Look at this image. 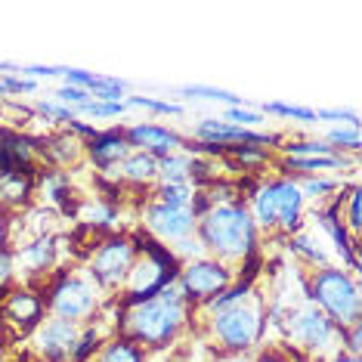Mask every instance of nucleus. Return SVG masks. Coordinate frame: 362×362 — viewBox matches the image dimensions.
Segmentation results:
<instances>
[{"label": "nucleus", "instance_id": "nucleus-1", "mask_svg": "<svg viewBox=\"0 0 362 362\" xmlns=\"http://www.w3.org/2000/svg\"><path fill=\"white\" fill-rule=\"evenodd\" d=\"M180 322H183V291H180V285L168 282L155 298L136 303L124 328L134 344L161 347V344H168L174 337Z\"/></svg>", "mask_w": 362, "mask_h": 362}, {"label": "nucleus", "instance_id": "nucleus-2", "mask_svg": "<svg viewBox=\"0 0 362 362\" xmlns=\"http://www.w3.org/2000/svg\"><path fill=\"white\" fill-rule=\"evenodd\" d=\"M202 242L220 257H245L254 248V220L242 204H217L202 217Z\"/></svg>", "mask_w": 362, "mask_h": 362}, {"label": "nucleus", "instance_id": "nucleus-3", "mask_svg": "<svg viewBox=\"0 0 362 362\" xmlns=\"http://www.w3.org/2000/svg\"><path fill=\"white\" fill-rule=\"evenodd\" d=\"M313 298L332 322L337 325H359V288L344 269H319L313 279Z\"/></svg>", "mask_w": 362, "mask_h": 362}, {"label": "nucleus", "instance_id": "nucleus-4", "mask_svg": "<svg viewBox=\"0 0 362 362\" xmlns=\"http://www.w3.org/2000/svg\"><path fill=\"white\" fill-rule=\"evenodd\" d=\"M300 204L303 195L298 183L291 180H276V183H267L254 195V217L260 226H282V229H294L300 220Z\"/></svg>", "mask_w": 362, "mask_h": 362}, {"label": "nucleus", "instance_id": "nucleus-5", "mask_svg": "<svg viewBox=\"0 0 362 362\" xmlns=\"http://www.w3.org/2000/svg\"><path fill=\"white\" fill-rule=\"evenodd\" d=\"M139 248L149 254V257L139 260L136 267L130 269V276H127L130 279V300L134 303H143V300L155 298V294L170 282V254L155 248L152 242H143Z\"/></svg>", "mask_w": 362, "mask_h": 362}, {"label": "nucleus", "instance_id": "nucleus-6", "mask_svg": "<svg viewBox=\"0 0 362 362\" xmlns=\"http://www.w3.org/2000/svg\"><path fill=\"white\" fill-rule=\"evenodd\" d=\"M180 291L189 300H202V298H214V294H223L229 285V269L217 260H195L183 267L180 273Z\"/></svg>", "mask_w": 362, "mask_h": 362}, {"label": "nucleus", "instance_id": "nucleus-7", "mask_svg": "<svg viewBox=\"0 0 362 362\" xmlns=\"http://www.w3.org/2000/svg\"><path fill=\"white\" fill-rule=\"evenodd\" d=\"M214 334L223 341L229 350H248L260 337V319L248 307H229L214 319Z\"/></svg>", "mask_w": 362, "mask_h": 362}, {"label": "nucleus", "instance_id": "nucleus-8", "mask_svg": "<svg viewBox=\"0 0 362 362\" xmlns=\"http://www.w3.org/2000/svg\"><path fill=\"white\" fill-rule=\"evenodd\" d=\"M93 276L100 279L103 285H118L124 282L134 269V245L127 238H109L93 257Z\"/></svg>", "mask_w": 362, "mask_h": 362}, {"label": "nucleus", "instance_id": "nucleus-9", "mask_svg": "<svg viewBox=\"0 0 362 362\" xmlns=\"http://www.w3.org/2000/svg\"><path fill=\"white\" fill-rule=\"evenodd\" d=\"M50 307L59 319L75 322V319H84V316L93 313L96 294H93V288H90L87 282H81V279H62V282L53 288Z\"/></svg>", "mask_w": 362, "mask_h": 362}, {"label": "nucleus", "instance_id": "nucleus-10", "mask_svg": "<svg viewBox=\"0 0 362 362\" xmlns=\"http://www.w3.org/2000/svg\"><path fill=\"white\" fill-rule=\"evenodd\" d=\"M40 316H44V303L31 291H10V298L0 307V325L13 328V332H19V334L37 328Z\"/></svg>", "mask_w": 362, "mask_h": 362}, {"label": "nucleus", "instance_id": "nucleus-11", "mask_svg": "<svg viewBox=\"0 0 362 362\" xmlns=\"http://www.w3.org/2000/svg\"><path fill=\"white\" fill-rule=\"evenodd\" d=\"M195 208H174V204H152L149 208V229L158 233L161 238H177L186 242L195 229Z\"/></svg>", "mask_w": 362, "mask_h": 362}, {"label": "nucleus", "instance_id": "nucleus-12", "mask_svg": "<svg viewBox=\"0 0 362 362\" xmlns=\"http://www.w3.org/2000/svg\"><path fill=\"white\" fill-rule=\"evenodd\" d=\"M195 136L204 139L202 146H223V143H242V146H267V143H276V136H267V134H254V130H245V127H235V124H226V121H217V118H208L195 127Z\"/></svg>", "mask_w": 362, "mask_h": 362}, {"label": "nucleus", "instance_id": "nucleus-13", "mask_svg": "<svg viewBox=\"0 0 362 362\" xmlns=\"http://www.w3.org/2000/svg\"><path fill=\"white\" fill-rule=\"evenodd\" d=\"M75 344H78V325L69 322V319H50L37 328V347L44 356L50 359H65L75 353Z\"/></svg>", "mask_w": 362, "mask_h": 362}, {"label": "nucleus", "instance_id": "nucleus-14", "mask_svg": "<svg viewBox=\"0 0 362 362\" xmlns=\"http://www.w3.org/2000/svg\"><path fill=\"white\" fill-rule=\"evenodd\" d=\"M124 139L130 146H139V152H149V155H170L177 146H183V136L158 124H136L127 130Z\"/></svg>", "mask_w": 362, "mask_h": 362}, {"label": "nucleus", "instance_id": "nucleus-15", "mask_svg": "<svg viewBox=\"0 0 362 362\" xmlns=\"http://www.w3.org/2000/svg\"><path fill=\"white\" fill-rule=\"evenodd\" d=\"M294 337H298L300 344H307V347L319 350L328 344V337H332V319L325 316L319 307H307L298 313V319H294Z\"/></svg>", "mask_w": 362, "mask_h": 362}, {"label": "nucleus", "instance_id": "nucleus-16", "mask_svg": "<svg viewBox=\"0 0 362 362\" xmlns=\"http://www.w3.org/2000/svg\"><path fill=\"white\" fill-rule=\"evenodd\" d=\"M130 155V143L124 134H96V139L90 143V158L100 168H112V164L124 161Z\"/></svg>", "mask_w": 362, "mask_h": 362}, {"label": "nucleus", "instance_id": "nucleus-17", "mask_svg": "<svg viewBox=\"0 0 362 362\" xmlns=\"http://www.w3.org/2000/svg\"><path fill=\"white\" fill-rule=\"evenodd\" d=\"M65 78L75 81V84L81 90H93L96 100L100 103H118L121 90H124L127 84L124 81H115V78H100V75H90V71H81V69H65Z\"/></svg>", "mask_w": 362, "mask_h": 362}, {"label": "nucleus", "instance_id": "nucleus-18", "mask_svg": "<svg viewBox=\"0 0 362 362\" xmlns=\"http://www.w3.org/2000/svg\"><path fill=\"white\" fill-rule=\"evenodd\" d=\"M319 223H322V226L328 229V233H332L334 245H337V251H341V254H344V260H347L350 267L356 269L359 263H356V254H353V242L347 238V229L341 226V220H337V208H332V211H322V214H319Z\"/></svg>", "mask_w": 362, "mask_h": 362}, {"label": "nucleus", "instance_id": "nucleus-19", "mask_svg": "<svg viewBox=\"0 0 362 362\" xmlns=\"http://www.w3.org/2000/svg\"><path fill=\"white\" fill-rule=\"evenodd\" d=\"M158 174V158L149 152H134L124 158V177L134 180V183H149V180Z\"/></svg>", "mask_w": 362, "mask_h": 362}, {"label": "nucleus", "instance_id": "nucleus-20", "mask_svg": "<svg viewBox=\"0 0 362 362\" xmlns=\"http://www.w3.org/2000/svg\"><path fill=\"white\" fill-rule=\"evenodd\" d=\"M31 192V180L19 170L13 174H0V202L4 204H22Z\"/></svg>", "mask_w": 362, "mask_h": 362}, {"label": "nucleus", "instance_id": "nucleus-21", "mask_svg": "<svg viewBox=\"0 0 362 362\" xmlns=\"http://www.w3.org/2000/svg\"><path fill=\"white\" fill-rule=\"evenodd\" d=\"M53 254H56L53 238H37L35 245H28V248L19 254V257H22V263H25L31 273H40V269H47L53 263Z\"/></svg>", "mask_w": 362, "mask_h": 362}, {"label": "nucleus", "instance_id": "nucleus-22", "mask_svg": "<svg viewBox=\"0 0 362 362\" xmlns=\"http://www.w3.org/2000/svg\"><path fill=\"white\" fill-rule=\"evenodd\" d=\"M158 174L164 177V183H186V177L192 174V158L189 155H164L158 161Z\"/></svg>", "mask_w": 362, "mask_h": 362}, {"label": "nucleus", "instance_id": "nucleus-23", "mask_svg": "<svg viewBox=\"0 0 362 362\" xmlns=\"http://www.w3.org/2000/svg\"><path fill=\"white\" fill-rule=\"evenodd\" d=\"M347 164L341 155H313V158H298V155H288V168L291 170H332Z\"/></svg>", "mask_w": 362, "mask_h": 362}, {"label": "nucleus", "instance_id": "nucleus-24", "mask_svg": "<svg viewBox=\"0 0 362 362\" xmlns=\"http://www.w3.org/2000/svg\"><path fill=\"white\" fill-rule=\"evenodd\" d=\"M100 362H143V353H139L134 341H115L103 350Z\"/></svg>", "mask_w": 362, "mask_h": 362}, {"label": "nucleus", "instance_id": "nucleus-25", "mask_svg": "<svg viewBox=\"0 0 362 362\" xmlns=\"http://www.w3.org/2000/svg\"><path fill=\"white\" fill-rule=\"evenodd\" d=\"M180 93L202 96V100H220V103H229V109H238V105L245 103L242 96H235V93H226V90H217V87H202V84H195V87H180Z\"/></svg>", "mask_w": 362, "mask_h": 362}, {"label": "nucleus", "instance_id": "nucleus-26", "mask_svg": "<svg viewBox=\"0 0 362 362\" xmlns=\"http://www.w3.org/2000/svg\"><path fill=\"white\" fill-rule=\"evenodd\" d=\"M161 204H174V208H192V192L186 183H164L161 186Z\"/></svg>", "mask_w": 362, "mask_h": 362}, {"label": "nucleus", "instance_id": "nucleus-27", "mask_svg": "<svg viewBox=\"0 0 362 362\" xmlns=\"http://www.w3.org/2000/svg\"><path fill=\"white\" fill-rule=\"evenodd\" d=\"M127 105H143V109H152V112H161V115H183V105L152 100V96H130Z\"/></svg>", "mask_w": 362, "mask_h": 362}, {"label": "nucleus", "instance_id": "nucleus-28", "mask_svg": "<svg viewBox=\"0 0 362 362\" xmlns=\"http://www.w3.org/2000/svg\"><path fill=\"white\" fill-rule=\"evenodd\" d=\"M288 155L313 158V155H341V152H334V146L328 143H288Z\"/></svg>", "mask_w": 362, "mask_h": 362}, {"label": "nucleus", "instance_id": "nucleus-29", "mask_svg": "<svg viewBox=\"0 0 362 362\" xmlns=\"http://www.w3.org/2000/svg\"><path fill=\"white\" fill-rule=\"evenodd\" d=\"M269 115H282V118H298V121H316L313 109H298V105H282V103H267L263 105Z\"/></svg>", "mask_w": 362, "mask_h": 362}, {"label": "nucleus", "instance_id": "nucleus-30", "mask_svg": "<svg viewBox=\"0 0 362 362\" xmlns=\"http://www.w3.org/2000/svg\"><path fill=\"white\" fill-rule=\"evenodd\" d=\"M328 143H337L344 146V149H359V127H334L332 134H328Z\"/></svg>", "mask_w": 362, "mask_h": 362}, {"label": "nucleus", "instance_id": "nucleus-31", "mask_svg": "<svg viewBox=\"0 0 362 362\" xmlns=\"http://www.w3.org/2000/svg\"><path fill=\"white\" fill-rule=\"evenodd\" d=\"M13 251H6V248H0V298H4L6 291H10V285H13V279H16V269H13Z\"/></svg>", "mask_w": 362, "mask_h": 362}, {"label": "nucleus", "instance_id": "nucleus-32", "mask_svg": "<svg viewBox=\"0 0 362 362\" xmlns=\"http://www.w3.org/2000/svg\"><path fill=\"white\" fill-rule=\"evenodd\" d=\"M229 121H235V127L248 130L251 124H260L263 115L260 112H248V109H242V105H238V109H226V124H229Z\"/></svg>", "mask_w": 362, "mask_h": 362}, {"label": "nucleus", "instance_id": "nucleus-33", "mask_svg": "<svg viewBox=\"0 0 362 362\" xmlns=\"http://www.w3.org/2000/svg\"><path fill=\"white\" fill-rule=\"evenodd\" d=\"M337 183L334 180H307V183L303 186H298L300 189V195H313V199H322L325 192H332Z\"/></svg>", "mask_w": 362, "mask_h": 362}, {"label": "nucleus", "instance_id": "nucleus-34", "mask_svg": "<svg viewBox=\"0 0 362 362\" xmlns=\"http://www.w3.org/2000/svg\"><path fill=\"white\" fill-rule=\"evenodd\" d=\"M127 105L124 103H87L81 105V112H90V115H121Z\"/></svg>", "mask_w": 362, "mask_h": 362}, {"label": "nucleus", "instance_id": "nucleus-35", "mask_svg": "<svg viewBox=\"0 0 362 362\" xmlns=\"http://www.w3.org/2000/svg\"><path fill=\"white\" fill-rule=\"evenodd\" d=\"M245 291H248V288H245V285H238L235 291H226L223 298H214V300H211V310H220V313L229 310L235 300H242V298H245Z\"/></svg>", "mask_w": 362, "mask_h": 362}, {"label": "nucleus", "instance_id": "nucleus-36", "mask_svg": "<svg viewBox=\"0 0 362 362\" xmlns=\"http://www.w3.org/2000/svg\"><path fill=\"white\" fill-rule=\"evenodd\" d=\"M316 118H334V121H347L350 127H359V115H356V112H341V109H322V112H316Z\"/></svg>", "mask_w": 362, "mask_h": 362}, {"label": "nucleus", "instance_id": "nucleus-37", "mask_svg": "<svg viewBox=\"0 0 362 362\" xmlns=\"http://www.w3.org/2000/svg\"><path fill=\"white\" fill-rule=\"evenodd\" d=\"M87 96H90V93H87V90H81V87H62V90H59V100H62V103H75L78 109L90 103Z\"/></svg>", "mask_w": 362, "mask_h": 362}, {"label": "nucleus", "instance_id": "nucleus-38", "mask_svg": "<svg viewBox=\"0 0 362 362\" xmlns=\"http://www.w3.org/2000/svg\"><path fill=\"white\" fill-rule=\"evenodd\" d=\"M0 87H4V93H31V90H35V81L6 78V81H0Z\"/></svg>", "mask_w": 362, "mask_h": 362}, {"label": "nucleus", "instance_id": "nucleus-39", "mask_svg": "<svg viewBox=\"0 0 362 362\" xmlns=\"http://www.w3.org/2000/svg\"><path fill=\"white\" fill-rule=\"evenodd\" d=\"M294 251H300L303 257L313 260V263H325V254L319 251V248H313V245L307 242V238H298V242H294Z\"/></svg>", "mask_w": 362, "mask_h": 362}, {"label": "nucleus", "instance_id": "nucleus-40", "mask_svg": "<svg viewBox=\"0 0 362 362\" xmlns=\"http://www.w3.org/2000/svg\"><path fill=\"white\" fill-rule=\"evenodd\" d=\"M96 341H100V337H96V332H87V334L78 341L81 347H75V353H71V356H75L78 362H81V359H87V353H90V350H96Z\"/></svg>", "mask_w": 362, "mask_h": 362}, {"label": "nucleus", "instance_id": "nucleus-41", "mask_svg": "<svg viewBox=\"0 0 362 362\" xmlns=\"http://www.w3.org/2000/svg\"><path fill=\"white\" fill-rule=\"evenodd\" d=\"M22 75H37V78H56L65 75V69H53V65H28V69H19Z\"/></svg>", "mask_w": 362, "mask_h": 362}, {"label": "nucleus", "instance_id": "nucleus-42", "mask_svg": "<svg viewBox=\"0 0 362 362\" xmlns=\"http://www.w3.org/2000/svg\"><path fill=\"white\" fill-rule=\"evenodd\" d=\"M40 112L44 115H50V118H56V121H75V115H71V109H62V105H53V103H44L40 105Z\"/></svg>", "mask_w": 362, "mask_h": 362}, {"label": "nucleus", "instance_id": "nucleus-43", "mask_svg": "<svg viewBox=\"0 0 362 362\" xmlns=\"http://www.w3.org/2000/svg\"><path fill=\"white\" fill-rule=\"evenodd\" d=\"M350 229L353 233H359V226H362V220H359V189H353L350 192Z\"/></svg>", "mask_w": 362, "mask_h": 362}, {"label": "nucleus", "instance_id": "nucleus-44", "mask_svg": "<svg viewBox=\"0 0 362 362\" xmlns=\"http://www.w3.org/2000/svg\"><path fill=\"white\" fill-rule=\"evenodd\" d=\"M260 362H291V359H285V356H279V353H267Z\"/></svg>", "mask_w": 362, "mask_h": 362}, {"label": "nucleus", "instance_id": "nucleus-45", "mask_svg": "<svg viewBox=\"0 0 362 362\" xmlns=\"http://www.w3.org/2000/svg\"><path fill=\"white\" fill-rule=\"evenodd\" d=\"M4 238H6V220H4V214H0V245H4Z\"/></svg>", "mask_w": 362, "mask_h": 362}, {"label": "nucleus", "instance_id": "nucleus-46", "mask_svg": "<svg viewBox=\"0 0 362 362\" xmlns=\"http://www.w3.org/2000/svg\"><path fill=\"white\" fill-rule=\"evenodd\" d=\"M334 362H359V359H356V356H337Z\"/></svg>", "mask_w": 362, "mask_h": 362}, {"label": "nucleus", "instance_id": "nucleus-47", "mask_svg": "<svg viewBox=\"0 0 362 362\" xmlns=\"http://www.w3.org/2000/svg\"><path fill=\"white\" fill-rule=\"evenodd\" d=\"M238 362H248V359H238Z\"/></svg>", "mask_w": 362, "mask_h": 362}, {"label": "nucleus", "instance_id": "nucleus-48", "mask_svg": "<svg viewBox=\"0 0 362 362\" xmlns=\"http://www.w3.org/2000/svg\"><path fill=\"white\" fill-rule=\"evenodd\" d=\"M0 93H4V87H0Z\"/></svg>", "mask_w": 362, "mask_h": 362}]
</instances>
